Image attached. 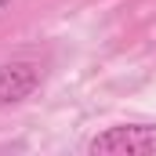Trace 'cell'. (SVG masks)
Listing matches in <instances>:
<instances>
[{"label": "cell", "instance_id": "1", "mask_svg": "<svg viewBox=\"0 0 156 156\" xmlns=\"http://www.w3.org/2000/svg\"><path fill=\"white\" fill-rule=\"evenodd\" d=\"M91 156H145L156 153V127L153 123H127V127H109L87 142Z\"/></svg>", "mask_w": 156, "mask_h": 156}, {"label": "cell", "instance_id": "2", "mask_svg": "<svg viewBox=\"0 0 156 156\" xmlns=\"http://www.w3.org/2000/svg\"><path fill=\"white\" fill-rule=\"evenodd\" d=\"M40 83L37 66L15 62V66H0V105L4 102H22L26 94H33Z\"/></svg>", "mask_w": 156, "mask_h": 156}, {"label": "cell", "instance_id": "3", "mask_svg": "<svg viewBox=\"0 0 156 156\" xmlns=\"http://www.w3.org/2000/svg\"><path fill=\"white\" fill-rule=\"evenodd\" d=\"M4 4H7V0H0V7H4Z\"/></svg>", "mask_w": 156, "mask_h": 156}]
</instances>
